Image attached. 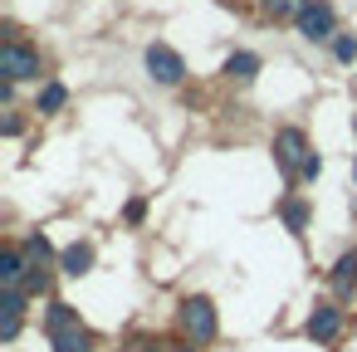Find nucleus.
I'll list each match as a JSON object with an SVG mask.
<instances>
[{
    "mask_svg": "<svg viewBox=\"0 0 357 352\" xmlns=\"http://www.w3.org/2000/svg\"><path fill=\"white\" fill-rule=\"evenodd\" d=\"M284 225H289V230H303V225H308V206H303V201H289V206H284Z\"/></svg>",
    "mask_w": 357,
    "mask_h": 352,
    "instance_id": "nucleus-15",
    "label": "nucleus"
},
{
    "mask_svg": "<svg viewBox=\"0 0 357 352\" xmlns=\"http://www.w3.org/2000/svg\"><path fill=\"white\" fill-rule=\"evenodd\" d=\"M337 328H342V313H337L333 303H318V308L308 313V337H313V342H333Z\"/></svg>",
    "mask_w": 357,
    "mask_h": 352,
    "instance_id": "nucleus-5",
    "label": "nucleus"
},
{
    "mask_svg": "<svg viewBox=\"0 0 357 352\" xmlns=\"http://www.w3.org/2000/svg\"><path fill=\"white\" fill-rule=\"evenodd\" d=\"M25 259H30V269H40V264L50 259V240H45V235H30V240H25Z\"/></svg>",
    "mask_w": 357,
    "mask_h": 352,
    "instance_id": "nucleus-14",
    "label": "nucleus"
},
{
    "mask_svg": "<svg viewBox=\"0 0 357 352\" xmlns=\"http://www.w3.org/2000/svg\"><path fill=\"white\" fill-rule=\"evenodd\" d=\"M274 147H279V162H284L289 171H294V167H303V157H308V137H303L298 128H284Z\"/></svg>",
    "mask_w": 357,
    "mask_h": 352,
    "instance_id": "nucleus-6",
    "label": "nucleus"
},
{
    "mask_svg": "<svg viewBox=\"0 0 357 352\" xmlns=\"http://www.w3.org/2000/svg\"><path fill=\"white\" fill-rule=\"evenodd\" d=\"M172 352H196V347H172Z\"/></svg>",
    "mask_w": 357,
    "mask_h": 352,
    "instance_id": "nucleus-20",
    "label": "nucleus"
},
{
    "mask_svg": "<svg viewBox=\"0 0 357 352\" xmlns=\"http://www.w3.org/2000/svg\"><path fill=\"white\" fill-rule=\"evenodd\" d=\"M264 6H269V15H294V10L308 6V0H264Z\"/></svg>",
    "mask_w": 357,
    "mask_h": 352,
    "instance_id": "nucleus-17",
    "label": "nucleus"
},
{
    "mask_svg": "<svg viewBox=\"0 0 357 352\" xmlns=\"http://www.w3.org/2000/svg\"><path fill=\"white\" fill-rule=\"evenodd\" d=\"M123 215H128V225H142V215H147V206H142V201H128V211H123Z\"/></svg>",
    "mask_w": 357,
    "mask_h": 352,
    "instance_id": "nucleus-19",
    "label": "nucleus"
},
{
    "mask_svg": "<svg viewBox=\"0 0 357 352\" xmlns=\"http://www.w3.org/2000/svg\"><path fill=\"white\" fill-rule=\"evenodd\" d=\"M318 171H323V157H318V152H308V157H303V167H298V176H303V181H313Z\"/></svg>",
    "mask_w": 357,
    "mask_h": 352,
    "instance_id": "nucleus-18",
    "label": "nucleus"
},
{
    "mask_svg": "<svg viewBox=\"0 0 357 352\" xmlns=\"http://www.w3.org/2000/svg\"><path fill=\"white\" fill-rule=\"evenodd\" d=\"M333 284H337V293H352V284H357V250L333 264Z\"/></svg>",
    "mask_w": 357,
    "mask_h": 352,
    "instance_id": "nucleus-11",
    "label": "nucleus"
},
{
    "mask_svg": "<svg viewBox=\"0 0 357 352\" xmlns=\"http://www.w3.org/2000/svg\"><path fill=\"white\" fill-rule=\"evenodd\" d=\"M128 352H142V347H128Z\"/></svg>",
    "mask_w": 357,
    "mask_h": 352,
    "instance_id": "nucleus-21",
    "label": "nucleus"
},
{
    "mask_svg": "<svg viewBox=\"0 0 357 352\" xmlns=\"http://www.w3.org/2000/svg\"><path fill=\"white\" fill-rule=\"evenodd\" d=\"M333 54H337L342 64H352V59H357V40H352V35H337V45H333Z\"/></svg>",
    "mask_w": 357,
    "mask_h": 352,
    "instance_id": "nucleus-16",
    "label": "nucleus"
},
{
    "mask_svg": "<svg viewBox=\"0 0 357 352\" xmlns=\"http://www.w3.org/2000/svg\"><path fill=\"white\" fill-rule=\"evenodd\" d=\"M64 98H69V93H64V84H45V89H40V98H35V113H59V108H64Z\"/></svg>",
    "mask_w": 357,
    "mask_h": 352,
    "instance_id": "nucleus-13",
    "label": "nucleus"
},
{
    "mask_svg": "<svg viewBox=\"0 0 357 352\" xmlns=\"http://www.w3.org/2000/svg\"><path fill=\"white\" fill-rule=\"evenodd\" d=\"M89 269H93V245H69V250H64V274L79 279V274H89Z\"/></svg>",
    "mask_w": 357,
    "mask_h": 352,
    "instance_id": "nucleus-8",
    "label": "nucleus"
},
{
    "mask_svg": "<svg viewBox=\"0 0 357 352\" xmlns=\"http://www.w3.org/2000/svg\"><path fill=\"white\" fill-rule=\"evenodd\" d=\"M45 328H50V337H59V332H69V328H84V323H79V313H74L69 303H50V318H45Z\"/></svg>",
    "mask_w": 357,
    "mask_h": 352,
    "instance_id": "nucleus-7",
    "label": "nucleus"
},
{
    "mask_svg": "<svg viewBox=\"0 0 357 352\" xmlns=\"http://www.w3.org/2000/svg\"><path fill=\"white\" fill-rule=\"evenodd\" d=\"M225 74H230V79H240V84H250V79L259 74V59L240 49V54H230V59H225Z\"/></svg>",
    "mask_w": 357,
    "mask_h": 352,
    "instance_id": "nucleus-10",
    "label": "nucleus"
},
{
    "mask_svg": "<svg viewBox=\"0 0 357 352\" xmlns=\"http://www.w3.org/2000/svg\"><path fill=\"white\" fill-rule=\"evenodd\" d=\"M54 352H93V332L89 328H69L54 337Z\"/></svg>",
    "mask_w": 357,
    "mask_h": 352,
    "instance_id": "nucleus-9",
    "label": "nucleus"
},
{
    "mask_svg": "<svg viewBox=\"0 0 357 352\" xmlns=\"http://www.w3.org/2000/svg\"><path fill=\"white\" fill-rule=\"evenodd\" d=\"M298 35L303 40H328L333 35V6H323V0H308V6L298 10Z\"/></svg>",
    "mask_w": 357,
    "mask_h": 352,
    "instance_id": "nucleus-4",
    "label": "nucleus"
},
{
    "mask_svg": "<svg viewBox=\"0 0 357 352\" xmlns=\"http://www.w3.org/2000/svg\"><path fill=\"white\" fill-rule=\"evenodd\" d=\"M147 74H152L157 84H181L186 64H181V54H176L172 45H147Z\"/></svg>",
    "mask_w": 357,
    "mask_h": 352,
    "instance_id": "nucleus-3",
    "label": "nucleus"
},
{
    "mask_svg": "<svg viewBox=\"0 0 357 352\" xmlns=\"http://www.w3.org/2000/svg\"><path fill=\"white\" fill-rule=\"evenodd\" d=\"M25 259L15 254V250H6V254H0V279H6V289H20V279H25Z\"/></svg>",
    "mask_w": 357,
    "mask_h": 352,
    "instance_id": "nucleus-12",
    "label": "nucleus"
},
{
    "mask_svg": "<svg viewBox=\"0 0 357 352\" xmlns=\"http://www.w3.org/2000/svg\"><path fill=\"white\" fill-rule=\"evenodd\" d=\"M0 69H6V79H40V54L25 49L20 40H6V49H0Z\"/></svg>",
    "mask_w": 357,
    "mask_h": 352,
    "instance_id": "nucleus-2",
    "label": "nucleus"
},
{
    "mask_svg": "<svg viewBox=\"0 0 357 352\" xmlns=\"http://www.w3.org/2000/svg\"><path fill=\"white\" fill-rule=\"evenodd\" d=\"M181 328H186V337L211 342L215 337V308H211V298H186L181 303Z\"/></svg>",
    "mask_w": 357,
    "mask_h": 352,
    "instance_id": "nucleus-1",
    "label": "nucleus"
}]
</instances>
